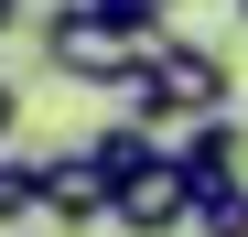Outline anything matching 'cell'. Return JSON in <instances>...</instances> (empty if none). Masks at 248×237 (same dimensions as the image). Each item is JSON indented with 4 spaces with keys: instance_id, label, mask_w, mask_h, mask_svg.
I'll use <instances>...</instances> for the list:
<instances>
[{
    "instance_id": "obj_1",
    "label": "cell",
    "mask_w": 248,
    "mask_h": 237,
    "mask_svg": "<svg viewBox=\"0 0 248 237\" xmlns=\"http://www.w3.org/2000/svg\"><path fill=\"white\" fill-rule=\"evenodd\" d=\"M32 44H44V65L65 75V87H119V97H130L140 65H151V44L119 32L97 0H54V11H32Z\"/></svg>"
},
{
    "instance_id": "obj_2",
    "label": "cell",
    "mask_w": 248,
    "mask_h": 237,
    "mask_svg": "<svg viewBox=\"0 0 248 237\" xmlns=\"http://www.w3.org/2000/svg\"><path fill=\"white\" fill-rule=\"evenodd\" d=\"M130 108L151 118V130H194V118H216V108H227V54L194 44V32H162L151 65H140V87H130Z\"/></svg>"
},
{
    "instance_id": "obj_3",
    "label": "cell",
    "mask_w": 248,
    "mask_h": 237,
    "mask_svg": "<svg viewBox=\"0 0 248 237\" xmlns=\"http://www.w3.org/2000/svg\"><path fill=\"white\" fill-rule=\"evenodd\" d=\"M194 194H205V183L162 151L140 183H119V216H108V226H119V237H194Z\"/></svg>"
},
{
    "instance_id": "obj_4",
    "label": "cell",
    "mask_w": 248,
    "mask_h": 237,
    "mask_svg": "<svg viewBox=\"0 0 248 237\" xmlns=\"http://www.w3.org/2000/svg\"><path fill=\"white\" fill-rule=\"evenodd\" d=\"M44 216L76 237V226H108L119 216V183L97 173V151L87 140H65V151H44Z\"/></svg>"
},
{
    "instance_id": "obj_5",
    "label": "cell",
    "mask_w": 248,
    "mask_h": 237,
    "mask_svg": "<svg viewBox=\"0 0 248 237\" xmlns=\"http://www.w3.org/2000/svg\"><path fill=\"white\" fill-rule=\"evenodd\" d=\"M87 151H97V173H108V183H140L162 151H173V130H151L140 108H119V118H97V130H87Z\"/></svg>"
},
{
    "instance_id": "obj_6",
    "label": "cell",
    "mask_w": 248,
    "mask_h": 237,
    "mask_svg": "<svg viewBox=\"0 0 248 237\" xmlns=\"http://www.w3.org/2000/svg\"><path fill=\"white\" fill-rule=\"evenodd\" d=\"M173 162H184L194 183L248 173V130H237V108H216V118H194V130H173Z\"/></svg>"
},
{
    "instance_id": "obj_7",
    "label": "cell",
    "mask_w": 248,
    "mask_h": 237,
    "mask_svg": "<svg viewBox=\"0 0 248 237\" xmlns=\"http://www.w3.org/2000/svg\"><path fill=\"white\" fill-rule=\"evenodd\" d=\"M44 216V151H0V237Z\"/></svg>"
},
{
    "instance_id": "obj_8",
    "label": "cell",
    "mask_w": 248,
    "mask_h": 237,
    "mask_svg": "<svg viewBox=\"0 0 248 237\" xmlns=\"http://www.w3.org/2000/svg\"><path fill=\"white\" fill-rule=\"evenodd\" d=\"M194 237H248V173H227V183L194 194Z\"/></svg>"
},
{
    "instance_id": "obj_9",
    "label": "cell",
    "mask_w": 248,
    "mask_h": 237,
    "mask_svg": "<svg viewBox=\"0 0 248 237\" xmlns=\"http://www.w3.org/2000/svg\"><path fill=\"white\" fill-rule=\"evenodd\" d=\"M97 11H108L119 32H140V44H162V32H173V11H184V0H97Z\"/></svg>"
},
{
    "instance_id": "obj_10",
    "label": "cell",
    "mask_w": 248,
    "mask_h": 237,
    "mask_svg": "<svg viewBox=\"0 0 248 237\" xmlns=\"http://www.w3.org/2000/svg\"><path fill=\"white\" fill-rule=\"evenodd\" d=\"M0 151H22V87L0 75Z\"/></svg>"
},
{
    "instance_id": "obj_11",
    "label": "cell",
    "mask_w": 248,
    "mask_h": 237,
    "mask_svg": "<svg viewBox=\"0 0 248 237\" xmlns=\"http://www.w3.org/2000/svg\"><path fill=\"white\" fill-rule=\"evenodd\" d=\"M22 22H32V11H22V0H0V44H11V32H22Z\"/></svg>"
},
{
    "instance_id": "obj_12",
    "label": "cell",
    "mask_w": 248,
    "mask_h": 237,
    "mask_svg": "<svg viewBox=\"0 0 248 237\" xmlns=\"http://www.w3.org/2000/svg\"><path fill=\"white\" fill-rule=\"evenodd\" d=\"M227 11H237V32H248V0H227Z\"/></svg>"
},
{
    "instance_id": "obj_13",
    "label": "cell",
    "mask_w": 248,
    "mask_h": 237,
    "mask_svg": "<svg viewBox=\"0 0 248 237\" xmlns=\"http://www.w3.org/2000/svg\"><path fill=\"white\" fill-rule=\"evenodd\" d=\"M11 237H32V226H11Z\"/></svg>"
}]
</instances>
